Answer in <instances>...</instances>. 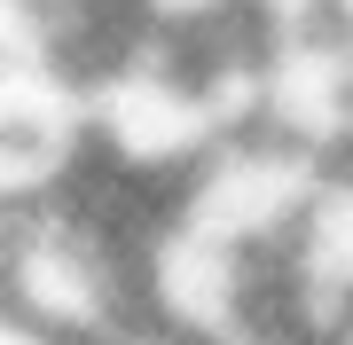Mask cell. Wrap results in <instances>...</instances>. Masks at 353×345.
<instances>
[{"mask_svg": "<svg viewBox=\"0 0 353 345\" xmlns=\"http://www.w3.org/2000/svg\"><path fill=\"white\" fill-rule=\"evenodd\" d=\"M322 180H330V149L275 134V126H236L189 173V212L181 220H196L228 243H283V236H299Z\"/></svg>", "mask_w": 353, "mask_h": 345, "instance_id": "obj_1", "label": "cell"}, {"mask_svg": "<svg viewBox=\"0 0 353 345\" xmlns=\"http://www.w3.org/2000/svg\"><path fill=\"white\" fill-rule=\"evenodd\" d=\"M150 322L196 337V345H228L252 322V243H228L196 220H173L150 251Z\"/></svg>", "mask_w": 353, "mask_h": 345, "instance_id": "obj_2", "label": "cell"}, {"mask_svg": "<svg viewBox=\"0 0 353 345\" xmlns=\"http://www.w3.org/2000/svg\"><path fill=\"white\" fill-rule=\"evenodd\" d=\"M8 345H79V337L48 330V322H24V314H8Z\"/></svg>", "mask_w": 353, "mask_h": 345, "instance_id": "obj_3", "label": "cell"}, {"mask_svg": "<svg viewBox=\"0 0 353 345\" xmlns=\"http://www.w3.org/2000/svg\"><path fill=\"white\" fill-rule=\"evenodd\" d=\"M228 345H314V337H290V330H243V337H228Z\"/></svg>", "mask_w": 353, "mask_h": 345, "instance_id": "obj_4", "label": "cell"}]
</instances>
